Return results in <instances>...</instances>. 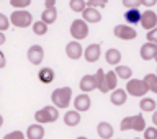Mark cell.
<instances>
[{
    "instance_id": "6da1fadb",
    "label": "cell",
    "mask_w": 157,
    "mask_h": 139,
    "mask_svg": "<svg viewBox=\"0 0 157 139\" xmlns=\"http://www.w3.org/2000/svg\"><path fill=\"white\" fill-rule=\"evenodd\" d=\"M71 100H72V88L71 87L56 88L51 93V102H52V106L56 110H66L71 105Z\"/></svg>"
},
{
    "instance_id": "7a4b0ae2",
    "label": "cell",
    "mask_w": 157,
    "mask_h": 139,
    "mask_svg": "<svg viewBox=\"0 0 157 139\" xmlns=\"http://www.w3.org/2000/svg\"><path fill=\"white\" fill-rule=\"evenodd\" d=\"M8 21L17 28H28L33 25V15L26 10H17V12H12Z\"/></svg>"
},
{
    "instance_id": "3957f363",
    "label": "cell",
    "mask_w": 157,
    "mask_h": 139,
    "mask_svg": "<svg viewBox=\"0 0 157 139\" xmlns=\"http://www.w3.org/2000/svg\"><path fill=\"white\" fill-rule=\"evenodd\" d=\"M59 118V111L54 108L52 105L49 106H44L43 110H38L36 113H34V120H36L38 125H48V123H54L57 121Z\"/></svg>"
},
{
    "instance_id": "277c9868",
    "label": "cell",
    "mask_w": 157,
    "mask_h": 139,
    "mask_svg": "<svg viewBox=\"0 0 157 139\" xmlns=\"http://www.w3.org/2000/svg\"><path fill=\"white\" fill-rule=\"evenodd\" d=\"M126 95L131 97H137V98H144L146 93L149 92L147 87L144 85V82L139 80V79H131V80L126 82V88H124Z\"/></svg>"
},
{
    "instance_id": "5b68a950",
    "label": "cell",
    "mask_w": 157,
    "mask_h": 139,
    "mask_svg": "<svg viewBox=\"0 0 157 139\" xmlns=\"http://www.w3.org/2000/svg\"><path fill=\"white\" fill-rule=\"evenodd\" d=\"M71 36L74 38V41H82L88 36V25L83 20H74L71 25Z\"/></svg>"
},
{
    "instance_id": "8992f818",
    "label": "cell",
    "mask_w": 157,
    "mask_h": 139,
    "mask_svg": "<svg viewBox=\"0 0 157 139\" xmlns=\"http://www.w3.org/2000/svg\"><path fill=\"white\" fill-rule=\"evenodd\" d=\"M113 34L120 39H124V41L137 38V31L132 26H128V25H116V26L113 28Z\"/></svg>"
},
{
    "instance_id": "52a82bcc",
    "label": "cell",
    "mask_w": 157,
    "mask_h": 139,
    "mask_svg": "<svg viewBox=\"0 0 157 139\" xmlns=\"http://www.w3.org/2000/svg\"><path fill=\"white\" fill-rule=\"evenodd\" d=\"M139 25L144 29H147V31L155 29L157 28V15H155V12H152V10H146L144 13H141Z\"/></svg>"
},
{
    "instance_id": "ba28073f",
    "label": "cell",
    "mask_w": 157,
    "mask_h": 139,
    "mask_svg": "<svg viewBox=\"0 0 157 139\" xmlns=\"http://www.w3.org/2000/svg\"><path fill=\"white\" fill-rule=\"evenodd\" d=\"M74 108L77 113H83V111H88L92 106V98L87 95V93H80V95H77L75 98H74Z\"/></svg>"
},
{
    "instance_id": "9c48e42d",
    "label": "cell",
    "mask_w": 157,
    "mask_h": 139,
    "mask_svg": "<svg viewBox=\"0 0 157 139\" xmlns=\"http://www.w3.org/2000/svg\"><path fill=\"white\" fill-rule=\"evenodd\" d=\"M26 57L33 66H39V64L43 62V59H44V49L39 46V44H33V46L28 49Z\"/></svg>"
},
{
    "instance_id": "30bf717a",
    "label": "cell",
    "mask_w": 157,
    "mask_h": 139,
    "mask_svg": "<svg viewBox=\"0 0 157 139\" xmlns=\"http://www.w3.org/2000/svg\"><path fill=\"white\" fill-rule=\"evenodd\" d=\"M83 57H85V61L87 62H90V64H93V62H97L98 59H100V56H101V48H100V44H88V46L83 49V54H82Z\"/></svg>"
},
{
    "instance_id": "8fae6325",
    "label": "cell",
    "mask_w": 157,
    "mask_h": 139,
    "mask_svg": "<svg viewBox=\"0 0 157 139\" xmlns=\"http://www.w3.org/2000/svg\"><path fill=\"white\" fill-rule=\"evenodd\" d=\"M66 54H67V57H69V59H72V61H77V59H80V57H82V54H83L82 44H80V43H77V41L67 43V46H66Z\"/></svg>"
},
{
    "instance_id": "7c38bea8",
    "label": "cell",
    "mask_w": 157,
    "mask_h": 139,
    "mask_svg": "<svg viewBox=\"0 0 157 139\" xmlns=\"http://www.w3.org/2000/svg\"><path fill=\"white\" fill-rule=\"evenodd\" d=\"M139 54H141L142 61H154L157 57V44H151V43L142 44Z\"/></svg>"
},
{
    "instance_id": "4fadbf2b",
    "label": "cell",
    "mask_w": 157,
    "mask_h": 139,
    "mask_svg": "<svg viewBox=\"0 0 157 139\" xmlns=\"http://www.w3.org/2000/svg\"><path fill=\"white\" fill-rule=\"evenodd\" d=\"M82 20L85 21L87 25L88 23H100L101 21V13L98 10L92 8V7H85V10L82 12Z\"/></svg>"
},
{
    "instance_id": "5bb4252c",
    "label": "cell",
    "mask_w": 157,
    "mask_h": 139,
    "mask_svg": "<svg viewBox=\"0 0 157 139\" xmlns=\"http://www.w3.org/2000/svg\"><path fill=\"white\" fill-rule=\"evenodd\" d=\"M80 90L83 93H87L88 95V92H92V90H95L97 88V83H95V75H90V74H87V75H83L80 79Z\"/></svg>"
},
{
    "instance_id": "9a60e30c",
    "label": "cell",
    "mask_w": 157,
    "mask_h": 139,
    "mask_svg": "<svg viewBox=\"0 0 157 139\" xmlns=\"http://www.w3.org/2000/svg\"><path fill=\"white\" fill-rule=\"evenodd\" d=\"M97 133L101 139H111L113 134H115V129H113V126L108 121H100L97 126Z\"/></svg>"
},
{
    "instance_id": "2e32d148",
    "label": "cell",
    "mask_w": 157,
    "mask_h": 139,
    "mask_svg": "<svg viewBox=\"0 0 157 139\" xmlns=\"http://www.w3.org/2000/svg\"><path fill=\"white\" fill-rule=\"evenodd\" d=\"M126 92L123 90V88H115V90L111 92V95H110V102L113 103L115 106H121V105H124L126 103Z\"/></svg>"
},
{
    "instance_id": "e0dca14e",
    "label": "cell",
    "mask_w": 157,
    "mask_h": 139,
    "mask_svg": "<svg viewBox=\"0 0 157 139\" xmlns=\"http://www.w3.org/2000/svg\"><path fill=\"white\" fill-rule=\"evenodd\" d=\"M44 137V128L38 123L29 125L26 129V139H43Z\"/></svg>"
},
{
    "instance_id": "ac0fdd59",
    "label": "cell",
    "mask_w": 157,
    "mask_h": 139,
    "mask_svg": "<svg viewBox=\"0 0 157 139\" xmlns=\"http://www.w3.org/2000/svg\"><path fill=\"white\" fill-rule=\"evenodd\" d=\"M82 120V116H80V113H77V111H66V115H64V125L69 126V128H74V126H77L78 123H80Z\"/></svg>"
},
{
    "instance_id": "d6986e66",
    "label": "cell",
    "mask_w": 157,
    "mask_h": 139,
    "mask_svg": "<svg viewBox=\"0 0 157 139\" xmlns=\"http://www.w3.org/2000/svg\"><path fill=\"white\" fill-rule=\"evenodd\" d=\"M105 61L110 64V66H118V64L121 62V52L118 51V49L115 48H111V49H108V51L105 52Z\"/></svg>"
},
{
    "instance_id": "ffe728a7",
    "label": "cell",
    "mask_w": 157,
    "mask_h": 139,
    "mask_svg": "<svg viewBox=\"0 0 157 139\" xmlns=\"http://www.w3.org/2000/svg\"><path fill=\"white\" fill-rule=\"evenodd\" d=\"M38 79H39V82H43V83H51L54 79H56V74H54V71L51 67H43V69H39Z\"/></svg>"
},
{
    "instance_id": "44dd1931",
    "label": "cell",
    "mask_w": 157,
    "mask_h": 139,
    "mask_svg": "<svg viewBox=\"0 0 157 139\" xmlns=\"http://www.w3.org/2000/svg\"><path fill=\"white\" fill-rule=\"evenodd\" d=\"M113 72H115L116 79H123V80H126V82L132 77V69L128 67V66H116Z\"/></svg>"
},
{
    "instance_id": "7402d4cb",
    "label": "cell",
    "mask_w": 157,
    "mask_h": 139,
    "mask_svg": "<svg viewBox=\"0 0 157 139\" xmlns=\"http://www.w3.org/2000/svg\"><path fill=\"white\" fill-rule=\"evenodd\" d=\"M131 129L137 131V133H141V131L146 129V120H144V116H142L141 113H139V115L131 116Z\"/></svg>"
},
{
    "instance_id": "603a6c76",
    "label": "cell",
    "mask_w": 157,
    "mask_h": 139,
    "mask_svg": "<svg viewBox=\"0 0 157 139\" xmlns=\"http://www.w3.org/2000/svg\"><path fill=\"white\" fill-rule=\"evenodd\" d=\"M141 13H142V12H139L137 8L124 12V20H126V23H129L131 26H132V25H139V21H141ZM129 25H128V26H129Z\"/></svg>"
},
{
    "instance_id": "cb8c5ba5",
    "label": "cell",
    "mask_w": 157,
    "mask_h": 139,
    "mask_svg": "<svg viewBox=\"0 0 157 139\" xmlns=\"http://www.w3.org/2000/svg\"><path fill=\"white\" fill-rule=\"evenodd\" d=\"M56 20H57V12H56V8H52V10H44L41 13V20L39 21H43L48 26V25H52Z\"/></svg>"
},
{
    "instance_id": "d4e9b609",
    "label": "cell",
    "mask_w": 157,
    "mask_h": 139,
    "mask_svg": "<svg viewBox=\"0 0 157 139\" xmlns=\"http://www.w3.org/2000/svg\"><path fill=\"white\" fill-rule=\"evenodd\" d=\"M155 106H157V103L154 98H141V102H139V108H141V111H155Z\"/></svg>"
},
{
    "instance_id": "484cf974",
    "label": "cell",
    "mask_w": 157,
    "mask_h": 139,
    "mask_svg": "<svg viewBox=\"0 0 157 139\" xmlns=\"http://www.w3.org/2000/svg\"><path fill=\"white\" fill-rule=\"evenodd\" d=\"M142 82H144V85L147 87V90H149V92L157 93V75H155V74H147Z\"/></svg>"
},
{
    "instance_id": "4316f807",
    "label": "cell",
    "mask_w": 157,
    "mask_h": 139,
    "mask_svg": "<svg viewBox=\"0 0 157 139\" xmlns=\"http://www.w3.org/2000/svg\"><path fill=\"white\" fill-rule=\"evenodd\" d=\"M95 83H97V88L100 90L101 93H106V85H105V72L103 69H98L97 74H95Z\"/></svg>"
},
{
    "instance_id": "83f0119b",
    "label": "cell",
    "mask_w": 157,
    "mask_h": 139,
    "mask_svg": "<svg viewBox=\"0 0 157 139\" xmlns=\"http://www.w3.org/2000/svg\"><path fill=\"white\" fill-rule=\"evenodd\" d=\"M105 85H106V90L110 92V90H115L116 85H118V79L115 75V72L113 71H108L105 74Z\"/></svg>"
},
{
    "instance_id": "f1b7e54d",
    "label": "cell",
    "mask_w": 157,
    "mask_h": 139,
    "mask_svg": "<svg viewBox=\"0 0 157 139\" xmlns=\"http://www.w3.org/2000/svg\"><path fill=\"white\" fill-rule=\"evenodd\" d=\"M31 28H33V33L36 34V36H44V34L48 33V26L43 21H39V20L38 21H33Z\"/></svg>"
},
{
    "instance_id": "f546056e",
    "label": "cell",
    "mask_w": 157,
    "mask_h": 139,
    "mask_svg": "<svg viewBox=\"0 0 157 139\" xmlns=\"http://www.w3.org/2000/svg\"><path fill=\"white\" fill-rule=\"evenodd\" d=\"M69 7H71L72 12H75V13L80 12V13H82L83 10H85V2H83V0H71Z\"/></svg>"
},
{
    "instance_id": "4dcf8cb0",
    "label": "cell",
    "mask_w": 157,
    "mask_h": 139,
    "mask_svg": "<svg viewBox=\"0 0 157 139\" xmlns=\"http://www.w3.org/2000/svg\"><path fill=\"white\" fill-rule=\"evenodd\" d=\"M13 8H18V10H26L29 5H31V0H12L10 2Z\"/></svg>"
},
{
    "instance_id": "1f68e13d",
    "label": "cell",
    "mask_w": 157,
    "mask_h": 139,
    "mask_svg": "<svg viewBox=\"0 0 157 139\" xmlns=\"http://www.w3.org/2000/svg\"><path fill=\"white\" fill-rule=\"evenodd\" d=\"M10 28V21H8V17L3 13H0V33L7 31V29Z\"/></svg>"
},
{
    "instance_id": "d6a6232c",
    "label": "cell",
    "mask_w": 157,
    "mask_h": 139,
    "mask_svg": "<svg viewBox=\"0 0 157 139\" xmlns=\"http://www.w3.org/2000/svg\"><path fill=\"white\" fill-rule=\"evenodd\" d=\"M144 139H157V129H155V126L146 128V129H144Z\"/></svg>"
},
{
    "instance_id": "836d02e7",
    "label": "cell",
    "mask_w": 157,
    "mask_h": 139,
    "mask_svg": "<svg viewBox=\"0 0 157 139\" xmlns=\"http://www.w3.org/2000/svg\"><path fill=\"white\" fill-rule=\"evenodd\" d=\"M123 5H124L128 10H134V8H137V7H141V5H142V0H132V2H129V0H124V2H123Z\"/></svg>"
},
{
    "instance_id": "e575fe53",
    "label": "cell",
    "mask_w": 157,
    "mask_h": 139,
    "mask_svg": "<svg viewBox=\"0 0 157 139\" xmlns=\"http://www.w3.org/2000/svg\"><path fill=\"white\" fill-rule=\"evenodd\" d=\"M108 2H98V0H88V2H85V7H92V8H103L106 7Z\"/></svg>"
},
{
    "instance_id": "d590c367",
    "label": "cell",
    "mask_w": 157,
    "mask_h": 139,
    "mask_svg": "<svg viewBox=\"0 0 157 139\" xmlns=\"http://www.w3.org/2000/svg\"><path fill=\"white\" fill-rule=\"evenodd\" d=\"M3 139H25V134L21 131H12L8 134H5Z\"/></svg>"
},
{
    "instance_id": "8d00e7d4",
    "label": "cell",
    "mask_w": 157,
    "mask_h": 139,
    "mask_svg": "<svg viewBox=\"0 0 157 139\" xmlns=\"http://www.w3.org/2000/svg\"><path fill=\"white\" fill-rule=\"evenodd\" d=\"M147 43L157 44V28H155V29H151V31H147Z\"/></svg>"
},
{
    "instance_id": "74e56055",
    "label": "cell",
    "mask_w": 157,
    "mask_h": 139,
    "mask_svg": "<svg viewBox=\"0 0 157 139\" xmlns=\"http://www.w3.org/2000/svg\"><path fill=\"white\" fill-rule=\"evenodd\" d=\"M44 10H52V8H56V0H46L44 2Z\"/></svg>"
},
{
    "instance_id": "f35d334b",
    "label": "cell",
    "mask_w": 157,
    "mask_h": 139,
    "mask_svg": "<svg viewBox=\"0 0 157 139\" xmlns=\"http://www.w3.org/2000/svg\"><path fill=\"white\" fill-rule=\"evenodd\" d=\"M5 66H7V59H5V54L0 51V69H3Z\"/></svg>"
},
{
    "instance_id": "ab89813d",
    "label": "cell",
    "mask_w": 157,
    "mask_h": 139,
    "mask_svg": "<svg viewBox=\"0 0 157 139\" xmlns=\"http://www.w3.org/2000/svg\"><path fill=\"white\" fill-rule=\"evenodd\" d=\"M157 2L155 0H142V5H146V7H152V5H155Z\"/></svg>"
},
{
    "instance_id": "60d3db41",
    "label": "cell",
    "mask_w": 157,
    "mask_h": 139,
    "mask_svg": "<svg viewBox=\"0 0 157 139\" xmlns=\"http://www.w3.org/2000/svg\"><path fill=\"white\" fill-rule=\"evenodd\" d=\"M2 44H5V34L0 33V46H2Z\"/></svg>"
},
{
    "instance_id": "b9f144b4",
    "label": "cell",
    "mask_w": 157,
    "mask_h": 139,
    "mask_svg": "<svg viewBox=\"0 0 157 139\" xmlns=\"http://www.w3.org/2000/svg\"><path fill=\"white\" fill-rule=\"evenodd\" d=\"M2 125H3V116L0 115V128H2Z\"/></svg>"
},
{
    "instance_id": "7bdbcfd3",
    "label": "cell",
    "mask_w": 157,
    "mask_h": 139,
    "mask_svg": "<svg viewBox=\"0 0 157 139\" xmlns=\"http://www.w3.org/2000/svg\"><path fill=\"white\" fill-rule=\"evenodd\" d=\"M77 139H88V137H85V136H78Z\"/></svg>"
},
{
    "instance_id": "ee69618b",
    "label": "cell",
    "mask_w": 157,
    "mask_h": 139,
    "mask_svg": "<svg viewBox=\"0 0 157 139\" xmlns=\"http://www.w3.org/2000/svg\"><path fill=\"white\" fill-rule=\"evenodd\" d=\"M134 139H141V137H134Z\"/></svg>"
}]
</instances>
